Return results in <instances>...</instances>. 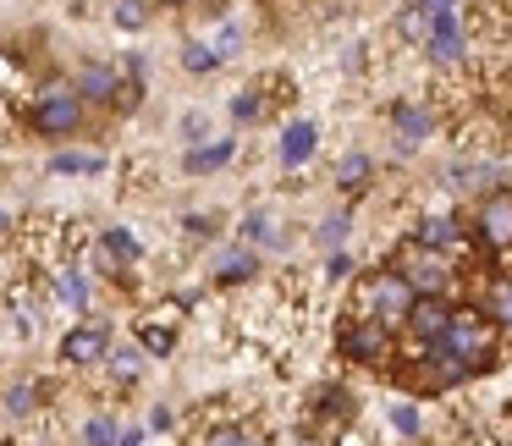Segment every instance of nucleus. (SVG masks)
I'll return each instance as SVG.
<instances>
[{
	"label": "nucleus",
	"mask_w": 512,
	"mask_h": 446,
	"mask_svg": "<svg viewBox=\"0 0 512 446\" xmlns=\"http://www.w3.org/2000/svg\"><path fill=\"white\" fill-rule=\"evenodd\" d=\"M496 347H501V325L490 320L485 309H452L441 342L424 347L430 364H435V375L424 380V386H452V380L468 375V369H485L490 358H496Z\"/></svg>",
	"instance_id": "obj_1"
},
{
	"label": "nucleus",
	"mask_w": 512,
	"mask_h": 446,
	"mask_svg": "<svg viewBox=\"0 0 512 446\" xmlns=\"http://www.w3.org/2000/svg\"><path fill=\"white\" fill-rule=\"evenodd\" d=\"M83 122H89V105L78 100V89L67 78L45 83L34 94V105H28V127L39 138H72V133H83Z\"/></svg>",
	"instance_id": "obj_2"
},
{
	"label": "nucleus",
	"mask_w": 512,
	"mask_h": 446,
	"mask_svg": "<svg viewBox=\"0 0 512 446\" xmlns=\"http://www.w3.org/2000/svg\"><path fill=\"white\" fill-rule=\"evenodd\" d=\"M408 309H413V292L397 270H375V276L358 281V314H364V320H380L391 331V325L408 320Z\"/></svg>",
	"instance_id": "obj_3"
},
{
	"label": "nucleus",
	"mask_w": 512,
	"mask_h": 446,
	"mask_svg": "<svg viewBox=\"0 0 512 446\" xmlns=\"http://www.w3.org/2000/svg\"><path fill=\"white\" fill-rule=\"evenodd\" d=\"M397 270L402 281H408V292L413 298H441L446 292V281H452V259L446 254H435V248H419V243H408L397 254Z\"/></svg>",
	"instance_id": "obj_4"
},
{
	"label": "nucleus",
	"mask_w": 512,
	"mask_h": 446,
	"mask_svg": "<svg viewBox=\"0 0 512 446\" xmlns=\"http://www.w3.org/2000/svg\"><path fill=\"white\" fill-rule=\"evenodd\" d=\"M336 347H342V358H353V364H386L391 358V331L380 320H347L342 331H336Z\"/></svg>",
	"instance_id": "obj_5"
},
{
	"label": "nucleus",
	"mask_w": 512,
	"mask_h": 446,
	"mask_svg": "<svg viewBox=\"0 0 512 446\" xmlns=\"http://www.w3.org/2000/svg\"><path fill=\"white\" fill-rule=\"evenodd\" d=\"M72 89H78V100L83 105H116L122 111V89H127V78H122V67L116 61H83L78 72H72Z\"/></svg>",
	"instance_id": "obj_6"
},
{
	"label": "nucleus",
	"mask_w": 512,
	"mask_h": 446,
	"mask_svg": "<svg viewBox=\"0 0 512 446\" xmlns=\"http://www.w3.org/2000/svg\"><path fill=\"white\" fill-rule=\"evenodd\" d=\"M61 364L67 369H89V364H105V353H111V325L105 320H83L72 325L67 336H61Z\"/></svg>",
	"instance_id": "obj_7"
},
{
	"label": "nucleus",
	"mask_w": 512,
	"mask_h": 446,
	"mask_svg": "<svg viewBox=\"0 0 512 446\" xmlns=\"http://www.w3.org/2000/svg\"><path fill=\"white\" fill-rule=\"evenodd\" d=\"M479 237H485V248H512V188L485 193V204H479Z\"/></svg>",
	"instance_id": "obj_8"
},
{
	"label": "nucleus",
	"mask_w": 512,
	"mask_h": 446,
	"mask_svg": "<svg viewBox=\"0 0 512 446\" xmlns=\"http://www.w3.org/2000/svg\"><path fill=\"white\" fill-rule=\"evenodd\" d=\"M441 17H457V0H413V6H402L397 34L408 39V45H424V39H430V28L441 23Z\"/></svg>",
	"instance_id": "obj_9"
},
{
	"label": "nucleus",
	"mask_w": 512,
	"mask_h": 446,
	"mask_svg": "<svg viewBox=\"0 0 512 446\" xmlns=\"http://www.w3.org/2000/svg\"><path fill=\"white\" fill-rule=\"evenodd\" d=\"M419 50L430 56V67H463V56H468L463 23H457V17H441V23L430 28V39H424Z\"/></svg>",
	"instance_id": "obj_10"
},
{
	"label": "nucleus",
	"mask_w": 512,
	"mask_h": 446,
	"mask_svg": "<svg viewBox=\"0 0 512 446\" xmlns=\"http://www.w3.org/2000/svg\"><path fill=\"white\" fill-rule=\"evenodd\" d=\"M446 320H452V303L446 298H413V309H408V331H413V342L419 347H430V342H441V331H446Z\"/></svg>",
	"instance_id": "obj_11"
},
{
	"label": "nucleus",
	"mask_w": 512,
	"mask_h": 446,
	"mask_svg": "<svg viewBox=\"0 0 512 446\" xmlns=\"http://www.w3.org/2000/svg\"><path fill=\"white\" fill-rule=\"evenodd\" d=\"M314 144H320V127L314 122H287L281 127V144H276V155H281V166H303V160L314 155Z\"/></svg>",
	"instance_id": "obj_12"
},
{
	"label": "nucleus",
	"mask_w": 512,
	"mask_h": 446,
	"mask_svg": "<svg viewBox=\"0 0 512 446\" xmlns=\"http://www.w3.org/2000/svg\"><path fill=\"white\" fill-rule=\"evenodd\" d=\"M56 303L61 309H72V314H89V298H94V287H89V270H78V265H61L56 270Z\"/></svg>",
	"instance_id": "obj_13"
},
{
	"label": "nucleus",
	"mask_w": 512,
	"mask_h": 446,
	"mask_svg": "<svg viewBox=\"0 0 512 446\" xmlns=\"http://www.w3.org/2000/svg\"><path fill=\"white\" fill-rule=\"evenodd\" d=\"M39 402H45V380H28V375L6 380V391H0V408L12 413V419H34Z\"/></svg>",
	"instance_id": "obj_14"
},
{
	"label": "nucleus",
	"mask_w": 512,
	"mask_h": 446,
	"mask_svg": "<svg viewBox=\"0 0 512 446\" xmlns=\"http://www.w3.org/2000/svg\"><path fill=\"white\" fill-rule=\"evenodd\" d=\"M391 127H397V144L402 149H419L424 138L435 133V116L424 111V105H397V111H391Z\"/></svg>",
	"instance_id": "obj_15"
},
{
	"label": "nucleus",
	"mask_w": 512,
	"mask_h": 446,
	"mask_svg": "<svg viewBox=\"0 0 512 446\" xmlns=\"http://www.w3.org/2000/svg\"><path fill=\"white\" fill-rule=\"evenodd\" d=\"M232 155H237L232 138H215V144H193L188 155H182V171H188V177H210V171H221Z\"/></svg>",
	"instance_id": "obj_16"
},
{
	"label": "nucleus",
	"mask_w": 512,
	"mask_h": 446,
	"mask_svg": "<svg viewBox=\"0 0 512 446\" xmlns=\"http://www.w3.org/2000/svg\"><path fill=\"white\" fill-rule=\"evenodd\" d=\"M259 276V254L248 243L237 248H221V259H215V281H226V287H237V281H254Z\"/></svg>",
	"instance_id": "obj_17"
},
{
	"label": "nucleus",
	"mask_w": 512,
	"mask_h": 446,
	"mask_svg": "<svg viewBox=\"0 0 512 446\" xmlns=\"http://www.w3.org/2000/svg\"><path fill=\"white\" fill-rule=\"evenodd\" d=\"M100 254L111 259L116 270H133L138 259H144V243H138L127 226H105V232H100Z\"/></svg>",
	"instance_id": "obj_18"
},
{
	"label": "nucleus",
	"mask_w": 512,
	"mask_h": 446,
	"mask_svg": "<svg viewBox=\"0 0 512 446\" xmlns=\"http://www.w3.org/2000/svg\"><path fill=\"white\" fill-rule=\"evenodd\" d=\"M413 243H419V248H435V254H446V248L457 243V221H452V215H424V221L413 226Z\"/></svg>",
	"instance_id": "obj_19"
},
{
	"label": "nucleus",
	"mask_w": 512,
	"mask_h": 446,
	"mask_svg": "<svg viewBox=\"0 0 512 446\" xmlns=\"http://www.w3.org/2000/svg\"><path fill=\"white\" fill-rule=\"evenodd\" d=\"M50 171H56V177H100V171H105V155H83V149H56V155H50Z\"/></svg>",
	"instance_id": "obj_20"
},
{
	"label": "nucleus",
	"mask_w": 512,
	"mask_h": 446,
	"mask_svg": "<svg viewBox=\"0 0 512 446\" xmlns=\"http://www.w3.org/2000/svg\"><path fill=\"white\" fill-rule=\"evenodd\" d=\"M369 177H375V160H369V155H342V160H336V188H342V193H364Z\"/></svg>",
	"instance_id": "obj_21"
},
{
	"label": "nucleus",
	"mask_w": 512,
	"mask_h": 446,
	"mask_svg": "<svg viewBox=\"0 0 512 446\" xmlns=\"http://www.w3.org/2000/svg\"><path fill=\"white\" fill-rule=\"evenodd\" d=\"M105 369H111L122 386H133V380L144 375V347H111V353H105Z\"/></svg>",
	"instance_id": "obj_22"
},
{
	"label": "nucleus",
	"mask_w": 512,
	"mask_h": 446,
	"mask_svg": "<svg viewBox=\"0 0 512 446\" xmlns=\"http://www.w3.org/2000/svg\"><path fill=\"white\" fill-rule=\"evenodd\" d=\"M199 446H270L259 430H248V424H221V430L199 435Z\"/></svg>",
	"instance_id": "obj_23"
},
{
	"label": "nucleus",
	"mask_w": 512,
	"mask_h": 446,
	"mask_svg": "<svg viewBox=\"0 0 512 446\" xmlns=\"http://www.w3.org/2000/svg\"><path fill=\"white\" fill-rule=\"evenodd\" d=\"M111 23L122 28V34H144V28H149V0H116Z\"/></svg>",
	"instance_id": "obj_24"
},
{
	"label": "nucleus",
	"mask_w": 512,
	"mask_h": 446,
	"mask_svg": "<svg viewBox=\"0 0 512 446\" xmlns=\"http://www.w3.org/2000/svg\"><path fill=\"white\" fill-rule=\"evenodd\" d=\"M243 243H248V248H276V243H281V237H276V221H270L265 210H254V215L243 221Z\"/></svg>",
	"instance_id": "obj_25"
},
{
	"label": "nucleus",
	"mask_w": 512,
	"mask_h": 446,
	"mask_svg": "<svg viewBox=\"0 0 512 446\" xmlns=\"http://www.w3.org/2000/svg\"><path fill=\"white\" fill-rule=\"evenodd\" d=\"M138 347H144L149 358H166L171 347H177V331H171V325H138Z\"/></svg>",
	"instance_id": "obj_26"
},
{
	"label": "nucleus",
	"mask_w": 512,
	"mask_h": 446,
	"mask_svg": "<svg viewBox=\"0 0 512 446\" xmlns=\"http://www.w3.org/2000/svg\"><path fill=\"white\" fill-rule=\"evenodd\" d=\"M182 67H188L193 78H204V72L221 67V56H215V50L204 45V39H188V45H182Z\"/></svg>",
	"instance_id": "obj_27"
},
{
	"label": "nucleus",
	"mask_w": 512,
	"mask_h": 446,
	"mask_svg": "<svg viewBox=\"0 0 512 446\" xmlns=\"http://www.w3.org/2000/svg\"><path fill=\"white\" fill-rule=\"evenodd\" d=\"M232 122H243V127L265 122V94H259V89H243V94H232Z\"/></svg>",
	"instance_id": "obj_28"
},
{
	"label": "nucleus",
	"mask_w": 512,
	"mask_h": 446,
	"mask_svg": "<svg viewBox=\"0 0 512 446\" xmlns=\"http://www.w3.org/2000/svg\"><path fill=\"white\" fill-rule=\"evenodd\" d=\"M116 430H122V424H116L111 413H94V419L83 424V446H116Z\"/></svg>",
	"instance_id": "obj_29"
},
{
	"label": "nucleus",
	"mask_w": 512,
	"mask_h": 446,
	"mask_svg": "<svg viewBox=\"0 0 512 446\" xmlns=\"http://www.w3.org/2000/svg\"><path fill=\"white\" fill-rule=\"evenodd\" d=\"M347 232H353V215H347V210H336V215H325V221H320V243L325 248H342Z\"/></svg>",
	"instance_id": "obj_30"
},
{
	"label": "nucleus",
	"mask_w": 512,
	"mask_h": 446,
	"mask_svg": "<svg viewBox=\"0 0 512 446\" xmlns=\"http://www.w3.org/2000/svg\"><path fill=\"white\" fill-rule=\"evenodd\" d=\"M391 430L413 441V435H424V413L413 408V402H397V408H391Z\"/></svg>",
	"instance_id": "obj_31"
},
{
	"label": "nucleus",
	"mask_w": 512,
	"mask_h": 446,
	"mask_svg": "<svg viewBox=\"0 0 512 446\" xmlns=\"http://www.w3.org/2000/svg\"><path fill=\"white\" fill-rule=\"evenodd\" d=\"M490 320H496V325H512V287H507V281H501V287L496 292H490Z\"/></svg>",
	"instance_id": "obj_32"
},
{
	"label": "nucleus",
	"mask_w": 512,
	"mask_h": 446,
	"mask_svg": "<svg viewBox=\"0 0 512 446\" xmlns=\"http://www.w3.org/2000/svg\"><path fill=\"white\" fill-rule=\"evenodd\" d=\"M182 138H188V149L204 144V138H210V116H204V111H188V116H182Z\"/></svg>",
	"instance_id": "obj_33"
},
{
	"label": "nucleus",
	"mask_w": 512,
	"mask_h": 446,
	"mask_svg": "<svg viewBox=\"0 0 512 446\" xmlns=\"http://www.w3.org/2000/svg\"><path fill=\"white\" fill-rule=\"evenodd\" d=\"M182 232L188 237H215V215H182Z\"/></svg>",
	"instance_id": "obj_34"
},
{
	"label": "nucleus",
	"mask_w": 512,
	"mask_h": 446,
	"mask_svg": "<svg viewBox=\"0 0 512 446\" xmlns=\"http://www.w3.org/2000/svg\"><path fill=\"white\" fill-rule=\"evenodd\" d=\"M325 276H331V281H347V276H353V259H347L342 248H336V254L325 259Z\"/></svg>",
	"instance_id": "obj_35"
},
{
	"label": "nucleus",
	"mask_w": 512,
	"mask_h": 446,
	"mask_svg": "<svg viewBox=\"0 0 512 446\" xmlns=\"http://www.w3.org/2000/svg\"><path fill=\"white\" fill-rule=\"evenodd\" d=\"M171 424H177V413H171V408H149V430H171Z\"/></svg>",
	"instance_id": "obj_36"
},
{
	"label": "nucleus",
	"mask_w": 512,
	"mask_h": 446,
	"mask_svg": "<svg viewBox=\"0 0 512 446\" xmlns=\"http://www.w3.org/2000/svg\"><path fill=\"white\" fill-rule=\"evenodd\" d=\"M116 446H144V430H133V424H127V430H116Z\"/></svg>",
	"instance_id": "obj_37"
},
{
	"label": "nucleus",
	"mask_w": 512,
	"mask_h": 446,
	"mask_svg": "<svg viewBox=\"0 0 512 446\" xmlns=\"http://www.w3.org/2000/svg\"><path fill=\"white\" fill-rule=\"evenodd\" d=\"M6 232H12V215H6V210H0V237H6Z\"/></svg>",
	"instance_id": "obj_38"
},
{
	"label": "nucleus",
	"mask_w": 512,
	"mask_h": 446,
	"mask_svg": "<svg viewBox=\"0 0 512 446\" xmlns=\"http://www.w3.org/2000/svg\"><path fill=\"white\" fill-rule=\"evenodd\" d=\"M507 287H512V270H507Z\"/></svg>",
	"instance_id": "obj_39"
}]
</instances>
